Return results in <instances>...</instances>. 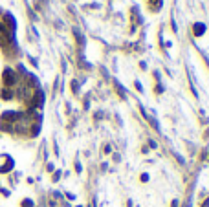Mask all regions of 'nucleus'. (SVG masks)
<instances>
[{
	"label": "nucleus",
	"instance_id": "1",
	"mask_svg": "<svg viewBox=\"0 0 209 207\" xmlns=\"http://www.w3.org/2000/svg\"><path fill=\"white\" fill-rule=\"evenodd\" d=\"M4 83H6L7 86H11V84H15V83H17V75H15V72H13L11 68L4 70Z\"/></svg>",
	"mask_w": 209,
	"mask_h": 207
},
{
	"label": "nucleus",
	"instance_id": "2",
	"mask_svg": "<svg viewBox=\"0 0 209 207\" xmlns=\"http://www.w3.org/2000/svg\"><path fill=\"white\" fill-rule=\"evenodd\" d=\"M206 31V26L202 24V22H198V24H195V35H202Z\"/></svg>",
	"mask_w": 209,
	"mask_h": 207
},
{
	"label": "nucleus",
	"instance_id": "3",
	"mask_svg": "<svg viewBox=\"0 0 209 207\" xmlns=\"http://www.w3.org/2000/svg\"><path fill=\"white\" fill-rule=\"evenodd\" d=\"M73 33H75V37H77V40H79V44H84V37H83V33H81V31H79L77 28L73 29Z\"/></svg>",
	"mask_w": 209,
	"mask_h": 207
},
{
	"label": "nucleus",
	"instance_id": "4",
	"mask_svg": "<svg viewBox=\"0 0 209 207\" xmlns=\"http://www.w3.org/2000/svg\"><path fill=\"white\" fill-rule=\"evenodd\" d=\"M11 97H13L11 90H2V99H11Z\"/></svg>",
	"mask_w": 209,
	"mask_h": 207
},
{
	"label": "nucleus",
	"instance_id": "5",
	"mask_svg": "<svg viewBox=\"0 0 209 207\" xmlns=\"http://www.w3.org/2000/svg\"><path fill=\"white\" fill-rule=\"evenodd\" d=\"M22 207H33V202H31V200H24V202H22Z\"/></svg>",
	"mask_w": 209,
	"mask_h": 207
}]
</instances>
